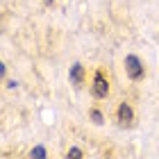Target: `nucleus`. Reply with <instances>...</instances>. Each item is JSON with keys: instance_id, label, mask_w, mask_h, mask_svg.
<instances>
[{"instance_id": "6e6552de", "label": "nucleus", "mask_w": 159, "mask_h": 159, "mask_svg": "<svg viewBox=\"0 0 159 159\" xmlns=\"http://www.w3.org/2000/svg\"><path fill=\"white\" fill-rule=\"evenodd\" d=\"M46 2H55V0H46Z\"/></svg>"}, {"instance_id": "20e7f679", "label": "nucleus", "mask_w": 159, "mask_h": 159, "mask_svg": "<svg viewBox=\"0 0 159 159\" xmlns=\"http://www.w3.org/2000/svg\"><path fill=\"white\" fill-rule=\"evenodd\" d=\"M68 77H70V82H73L75 86H80V84L84 82V66H82V64H75V66H70Z\"/></svg>"}, {"instance_id": "0eeeda50", "label": "nucleus", "mask_w": 159, "mask_h": 159, "mask_svg": "<svg viewBox=\"0 0 159 159\" xmlns=\"http://www.w3.org/2000/svg\"><path fill=\"white\" fill-rule=\"evenodd\" d=\"M91 118H93V123H102V114L98 109H91Z\"/></svg>"}, {"instance_id": "f257e3e1", "label": "nucleus", "mask_w": 159, "mask_h": 159, "mask_svg": "<svg viewBox=\"0 0 159 159\" xmlns=\"http://www.w3.org/2000/svg\"><path fill=\"white\" fill-rule=\"evenodd\" d=\"M125 70H127V77L129 80H141L143 77V64H141V59L136 55H127L125 57Z\"/></svg>"}, {"instance_id": "f03ea898", "label": "nucleus", "mask_w": 159, "mask_h": 159, "mask_svg": "<svg viewBox=\"0 0 159 159\" xmlns=\"http://www.w3.org/2000/svg\"><path fill=\"white\" fill-rule=\"evenodd\" d=\"M107 93H109V82H107V77L102 75V70H98V73L93 75V96L96 98H107Z\"/></svg>"}, {"instance_id": "39448f33", "label": "nucleus", "mask_w": 159, "mask_h": 159, "mask_svg": "<svg viewBox=\"0 0 159 159\" xmlns=\"http://www.w3.org/2000/svg\"><path fill=\"white\" fill-rule=\"evenodd\" d=\"M30 157H32V159H46V148L37 146V148H34L32 152H30Z\"/></svg>"}, {"instance_id": "7ed1b4c3", "label": "nucleus", "mask_w": 159, "mask_h": 159, "mask_svg": "<svg viewBox=\"0 0 159 159\" xmlns=\"http://www.w3.org/2000/svg\"><path fill=\"white\" fill-rule=\"evenodd\" d=\"M118 120L123 123V125H132L134 111H132V107H129L127 102H120V105H118Z\"/></svg>"}, {"instance_id": "423d86ee", "label": "nucleus", "mask_w": 159, "mask_h": 159, "mask_svg": "<svg viewBox=\"0 0 159 159\" xmlns=\"http://www.w3.org/2000/svg\"><path fill=\"white\" fill-rule=\"evenodd\" d=\"M66 159H82V150H80V148H70Z\"/></svg>"}]
</instances>
